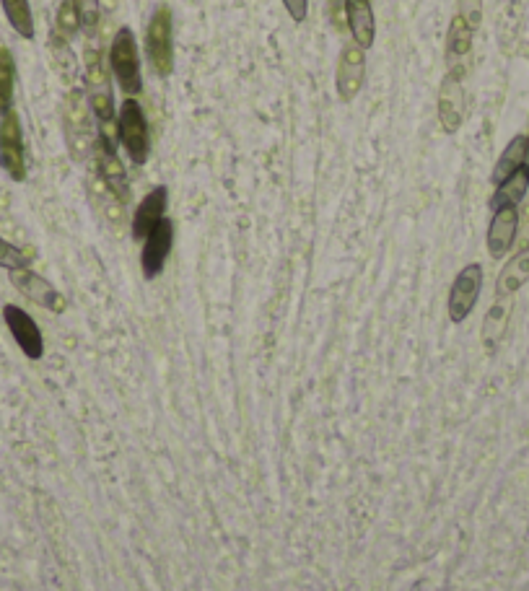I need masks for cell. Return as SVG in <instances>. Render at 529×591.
<instances>
[{
    "label": "cell",
    "instance_id": "28",
    "mask_svg": "<svg viewBox=\"0 0 529 591\" xmlns=\"http://www.w3.org/2000/svg\"><path fill=\"white\" fill-rule=\"evenodd\" d=\"M327 8H330L332 24L340 26V21L345 19V0H327Z\"/></svg>",
    "mask_w": 529,
    "mask_h": 591
},
{
    "label": "cell",
    "instance_id": "23",
    "mask_svg": "<svg viewBox=\"0 0 529 591\" xmlns=\"http://www.w3.org/2000/svg\"><path fill=\"white\" fill-rule=\"evenodd\" d=\"M73 6H76L81 32L86 37H94L102 21V0H73Z\"/></svg>",
    "mask_w": 529,
    "mask_h": 591
},
{
    "label": "cell",
    "instance_id": "2",
    "mask_svg": "<svg viewBox=\"0 0 529 591\" xmlns=\"http://www.w3.org/2000/svg\"><path fill=\"white\" fill-rule=\"evenodd\" d=\"M117 143L135 166H143L151 156V128L143 104L135 96H125L115 117Z\"/></svg>",
    "mask_w": 529,
    "mask_h": 591
},
{
    "label": "cell",
    "instance_id": "4",
    "mask_svg": "<svg viewBox=\"0 0 529 591\" xmlns=\"http://www.w3.org/2000/svg\"><path fill=\"white\" fill-rule=\"evenodd\" d=\"M146 58L156 76L169 78L174 70V16L172 8L161 3L153 8L146 26Z\"/></svg>",
    "mask_w": 529,
    "mask_h": 591
},
{
    "label": "cell",
    "instance_id": "27",
    "mask_svg": "<svg viewBox=\"0 0 529 591\" xmlns=\"http://www.w3.org/2000/svg\"><path fill=\"white\" fill-rule=\"evenodd\" d=\"M281 3L294 24H304L309 19V0H281Z\"/></svg>",
    "mask_w": 529,
    "mask_h": 591
},
{
    "label": "cell",
    "instance_id": "1",
    "mask_svg": "<svg viewBox=\"0 0 529 591\" xmlns=\"http://www.w3.org/2000/svg\"><path fill=\"white\" fill-rule=\"evenodd\" d=\"M83 70H86V102L99 125H109L117 117L115 86H112V70L109 60H104L102 50L86 47L83 52Z\"/></svg>",
    "mask_w": 529,
    "mask_h": 591
},
{
    "label": "cell",
    "instance_id": "10",
    "mask_svg": "<svg viewBox=\"0 0 529 591\" xmlns=\"http://www.w3.org/2000/svg\"><path fill=\"white\" fill-rule=\"evenodd\" d=\"M3 322L11 330L13 340L21 348L26 358L39 361L45 356V340H42V330L37 327V322L32 319V314H26L21 306L6 304L3 306Z\"/></svg>",
    "mask_w": 529,
    "mask_h": 591
},
{
    "label": "cell",
    "instance_id": "3",
    "mask_svg": "<svg viewBox=\"0 0 529 591\" xmlns=\"http://www.w3.org/2000/svg\"><path fill=\"white\" fill-rule=\"evenodd\" d=\"M109 70L125 96H138L143 91V68L138 39L130 26H120L109 45Z\"/></svg>",
    "mask_w": 529,
    "mask_h": 591
},
{
    "label": "cell",
    "instance_id": "6",
    "mask_svg": "<svg viewBox=\"0 0 529 591\" xmlns=\"http://www.w3.org/2000/svg\"><path fill=\"white\" fill-rule=\"evenodd\" d=\"M480 291H483V265L472 262V265L462 267L454 278L452 288H449V319L452 325H462L467 317L472 314L475 304L480 299Z\"/></svg>",
    "mask_w": 529,
    "mask_h": 591
},
{
    "label": "cell",
    "instance_id": "15",
    "mask_svg": "<svg viewBox=\"0 0 529 591\" xmlns=\"http://www.w3.org/2000/svg\"><path fill=\"white\" fill-rule=\"evenodd\" d=\"M345 24L358 47L371 50L377 42V16L369 0H345Z\"/></svg>",
    "mask_w": 529,
    "mask_h": 591
},
{
    "label": "cell",
    "instance_id": "5",
    "mask_svg": "<svg viewBox=\"0 0 529 591\" xmlns=\"http://www.w3.org/2000/svg\"><path fill=\"white\" fill-rule=\"evenodd\" d=\"M0 166L13 182L26 179V153H24V130L16 109H8L0 115Z\"/></svg>",
    "mask_w": 529,
    "mask_h": 591
},
{
    "label": "cell",
    "instance_id": "14",
    "mask_svg": "<svg viewBox=\"0 0 529 591\" xmlns=\"http://www.w3.org/2000/svg\"><path fill=\"white\" fill-rule=\"evenodd\" d=\"M166 205H169V190H166L164 185L153 187V190L143 197L141 205L135 208L133 226H130L135 242H143L153 231V226H156L161 218H166Z\"/></svg>",
    "mask_w": 529,
    "mask_h": 591
},
{
    "label": "cell",
    "instance_id": "24",
    "mask_svg": "<svg viewBox=\"0 0 529 591\" xmlns=\"http://www.w3.org/2000/svg\"><path fill=\"white\" fill-rule=\"evenodd\" d=\"M55 26H58V34L60 39H73L78 32H81V24H78V13H76V6H73V0H63L58 8V16H55Z\"/></svg>",
    "mask_w": 529,
    "mask_h": 591
},
{
    "label": "cell",
    "instance_id": "19",
    "mask_svg": "<svg viewBox=\"0 0 529 591\" xmlns=\"http://www.w3.org/2000/svg\"><path fill=\"white\" fill-rule=\"evenodd\" d=\"M529 192V169L527 166H522L519 172L511 174L509 179H504L501 185L496 187V192H493L491 197V208H504V205H517L524 203V197H527Z\"/></svg>",
    "mask_w": 529,
    "mask_h": 591
},
{
    "label": "cell",
    "instance_id": "7",
    "mask_svg": "<svg viewBox=\"0 0 529 591\" xmlns=\"http://www.w3.org/2000/svg\"><path fill=\"white\" fill-rule=\"evenodd\" d=\"M366 83V50L356 42H345L340 47L338 70H335V89H338L340 102L351 104Z\"/></svg>",
    "mask_w": 529,
    "mask_h": 591
},
{
    "label": "cell",
    "instance_id": "9",
    "mask_svg": "<svg viewBox=\"0 0 529 591\" xmlns=\"http://www.w3.org/2000/svg\"><path fill=\"white\" fill-rule=\"evenodd\" d=\"M172 247H174V223L172 218H161V221L153 226L151 234L143 239L141 270L143 275H146V280L159 278L166 260H169V255H172Z\"/></svg>",
    "mask_w": 529,
    "mask_h": 591
},
{
    "label": "cell",
    "instance_id": "31",
    "mask_svg": "<svg viewBox=\"0 0 529 591\" xmlns=\"http://www.w3.org/2000/svg\"><path fill=\"white\" fill-rule=\"evenodd\" d=\"M369 3H371V0H369Z\"/></svg>",
    "mask_w": 529,
    "mask_h": 591
},
{
    "label": "cell",
    "instance_id": "16",
    "mask_svg": "<svg viewBox=\"0 0 529 591\" xmlns=\"http://www.w3.org/2000/svg\"><path fill=\"white\" fill-rule=\"evenodd\" d=\"M472 37H475V29L457 13L447 32V65L454 73H465L467 76V63H470L472 55Z\"/></svg>",
    "mask_w": 529,
    "mask_h": 591
},
{
    "label": "cell",
    "instance_id": "30",
    "mask_svg": "<svg viewBox=\"0 0 529 591\" xmlns=\"http://www.w3.org/2000/svg\"><path fill=\"white\" fill-rule=\"evenodd\" d=\"M524 249H529V226H527V247H524Z\"/></svg>",
    "mask_w": 529,
    "mask_h": 591
},
{
    "label": "cell",
    "instance_id": "20",
    "mask_svg": "<svg viewBox=\"0 0 529 591\" xmlns=\"http://www.w3.org/2000/svg\"><path fill=\"white\" fill-rule=\"evenodd\" d=\"M3 13H6L8 24L21 39H34L37 29H34V13L29 0H0Z\"/></svg>",
    "mask_w": 529,
    "mask_h": 591
},
{
    "label": "cell",
    "instance_id": "11",
    "mask_svg": "<svg viewBox=\"0 0 529 591\" xmlns=\"http://www.w3.org/2000/svg\"><path fill=\"white\" fill-rule=\"evenodd\" d=\"M467 96H465V73L449 70L439 91V120L447 133H457L465 122Z\"/></svg>",
    "mask_w": 529,
    "mask_h": 591
},
{
    "label": "cell",
    "instance_id": "8",
    "mask_svg": "<svg viewBox=\"0 0 529 591\" xmlns=\"http://www.w3.org/2000/svg\"><path fill=\"white\" fill-rule=\"evenodd\" d=\"M11 278L13 288L26 296L29 301H34L37 306L47 309V312L63 314L65 312V296L58 291V288L52 286L50 280L42 278L39 273H34L32 267H21V270H11L8 273Z\"/></svg>",
    "mask_w": 529,
    "mask_h": 591
},
{
    "label": "cell",
    "instance_id": "26",
    "mask_svg": "<svg viewBox=\"0 0 529 591\" xmlns=\"http://www.w3.org/2000/svg\"><path fill=\"white\" fill-rule=\"evenodd\" d=\"M459 16H462L472 29H478L480 19H483V0H459Z\"/></svg>",
    "mask_w": 529,
    "mask_h": 591
},
{
    "label": "cell",
    "instance_id": "12",
    "mask_svg": "<svg viewBox=\"0 0 529 591\" xmlns=\"http://www.w3.org/2000/svg\"><path fill=\"white\" fill-rule=\"evenodd\" d=\"M96 148V164H99V177L107 185V190L117 197V200H128L130 187H128V174H125V166H122L120 156H117L115 143L104 135V130H99V138L94 143Z\"/></svg>",
    "mask_w": 529,
    "mask_h": 591
},
{
    "label": "cell",
    "instance_id": "18",
    "mask_svg": "<svg viewBox=\"0 0 529 591\" xmlns=\"http://www.w3.org/2000/svg\"><path fill=\"white\" fill-rule=\"evenodd\" d=\"M524 159H527V138L524 135H514V138L506 143L504 153L498 156L496 166H493V174H491V182L493 185H501L504 179H509L511 174L519 172L524 166Z\"/></svg>",
    "mask_w": 529,
    "mask_h": 591
},
{
    "label": "cell",
    "instance_id": "21",
    "mask_svg": "<svg viewBox=\"0 0 529 591\" xmlns=\"http://www.w3.org/2000/svg\"><path fill=\"white\" fill-rule=\"evenodd\" d=\"M509 317H511V299H498L496 304L491 306V312L485 314L483 343L488 345V348H496V345L501 343L506 325H509Z\"/></svg>",
    "mask_w": 529,
    "mask_h": 591
},
{
    "label": "cell",
    "instance_id": "13",
    "mask_svg": "<svg viewBox=\"0 0 529 591\" xmlns=\"http://www.w3.org/2000/svg\"><path fill=\"white\" fill-rule=\"evenodd\" d=\"M519 236V208L517 205H504V208L493 210L491 226H488V255L493 260H504L514 249V242Z\"/></svg>",
    "mask_w": 529,
    "mask_h": 591
},
{
    "label": "cell",
    "instance_id": "29",
    "mask_svg": "<svg viewBox=\"0 0 529 591\" xmlns=\"http://www.w3.org/2000/svg\"><path fill=\"white\" fill-rule=\"evenodd\" d=\"M524 138H527V159H524V166H527V169H529V133L524 135Z\"/></svg>",
    "mask_w": 529,
    "mask_h": 591
},
{
    "label": "cell",
    "instance_id": "25",
    "mask_svg": "<svg viewBox=\"0 0 529 591\" xmlns=\"http://www.w3.org/2000/svg\"><path fill=\"white\" fill-rule=\"evenodd\" d=\"M0 267H6L8 273H11V270H21V267H29V257H26L19 247H13L11 242H6L3 236H0Z\"/></svg>",
    "mask_w": 529,
    "mask_h": 591
},
{
    "label": "cell",
    "instance_id": "17",
    "mask_svg": "<svg viewBox=\"0 0 529 591\" xmlns=\"http://www.w3.org/2000/svg\"><path fill=\"white\" fill-rule=\"evenodd\" d=\"M529 283V249H522L511 257L504 265L501 275L496 280V296L498 299H511L519 288Z\"/></svg>",
    "mask_w": 529,
    "mask_h": 591
},
{
    "label": "cell",
    "instance_id": "22",
    "mask_svg": "<svg viewBox=\"0 0 529 591\" xmlns=\"http://www.w3.org/2000/svg\"><path fill=\"white\" fill-rule=\"evenodd\" d=\"M13 94H16V60L8 47L0 45V115L13 109Z\"/></svg>",
    "mask_w": 529,
    "mask_h": 591
}]
</instances>
